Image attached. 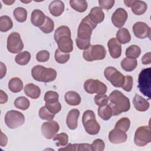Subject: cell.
Instances as JSON below:
<instances>
[{
    "mask_svg": "<svg viewBox=\"0 0 151 151\" xmlns=\"http://www.w3.org/2000/svg\"><path fill=\"white\" fill-rule=\"evenodd\" d=\"M93 151L92 145L88 143H77V151Z\"/></svg>",
    "mask_w": 151,
    "mask_h": 151,
    "instance_id": "cell-50",
    "label": "cell"
},
{
    "mask_svg": "<svg viewBox=\"0 0 151 151\" xmlns=\"http://www.w3.org/2000/svg\"><path fill=\"white\" fill-rule=\"evenodd\" d=\"M50 52L47 50H41L37 52L36 59L39 62H46L49 60Z\"/></svg>",
    "mask_w": 151,
    "mask_h": 151,
    "instance_id": "cell-47",
    "label": "cell"
},
{
    "mask_svg": "<svg viewBox=\"0 0 151 151\" xmlns=\"http://www.w3.org/2000/svg\"><path fill=\"white\" fill-rule=\"evenodd\" d=\"M59 98L58 94L54 91H48L44 96V101L45 103H52L58 101Z\"/></svg>",
    "mask_w": 151,
    "mask_h": 151,
    "instance_id": "cell-42",
    "label": "cell"
},
{
    "mask_svg": "<svg viewBox=\"0 0 151 151\" xmlns=\"http://www.w3.org/2000/svg\"><path fill=\"white\" fill-rule=\"evenodd\" d=\"M46 16L44 13L40 9H34L31 15V23L35 27H40L44 24Z\"/></svg>",
    "mask_w": 151,
    "mask_h": 151,
    "instance_id": "cell-22",
    "label": "cell"
},
{
    "mask_svg": "<svg viewBox=\"0 0 151 151\" xmlns=\"http://www.w3.org/2000/svg\"><path fill=\"white\" fill-rule=\"evenodd\" d=\"M6 73V66L2 62H1V77H0L1 79H2L5 76Z\"/></svg>",
    "mask_w": 151,
    "mask_h": 151,
    "instance_id": "cell-54",
    "label": "cell"
},
{
    "mask_svg": "<svg viewBox=\"0 0 151 151\" xmlns=\"http://www.w3.org/2000/svg\"><path fill=\"white\" fill-rule=\"evenodd\" d=\"M88 16L90 19L96 24L103 22L105 17L102 9L99 6L92 8Z\"/></svg>",
    "mask_w": 151,
    "mask_h": 151,
    "instance_id": "cell-21",
    "label": "cell"
},
{
    "mask_svg": "<svg viewBox=\"0 0 151 151\" xmlns=\"http://www.w3.org/2000/svg\"><path fill=\"white\" fill-rule=\"evenodd\" d=\"M128 17L126 11L122 8H117L111 16V22L117 28H122L125 24Z\"/></svg>",
    "mask_w": 151,
    "mask_h": 151,
    "instance_id": "cell-14",
    "label": "cell"
},
{
    "mask_svg": "<svg viewBox=\"0 0 151 151\" xmlns=\"http://www.w3.org/2000/svg\"><path fill=\"white\" fill-rule=\"evenodd\" d=\"M13 15L17 21L24 22L27 18V11L22 7H17L14 10Z\"/></svg>",
    "mask_w": 151,
    "mask_h": 151,
    "instance_id": "cell-36",
    "label": "cell"
},
{
    "mask_svg": "<svg viewBox=\"0 0 151 151\" xmlns=\"http://www.w3.org/2000/svg\"><path fill=\"white\" fill-rule=\"evenodd\" d=\"M4 3H5V4H6L7 5H12L13 3L15 2V1H2Z\"/></svg>",
    "mask_w": 151,
    "mask_h": 151,
    "instance_id": "cell-56",
    "label": "cell"
},
{
    "mask_svg": "<svg viewBox=\"0 0 151 151\" xmlns=\"http://www.w3.org/2000/svg\"><path fill=\"white\" fill-rule=\"evenodd\" d=\"M70 6L75 11L79 12H84L87 9V2L86 1L83 0H70Z\"/></svg>",
    "mask_w": 151,
    "mask_h": 151,
    "instance_id": "cell-30",
    "label": "cell"
},
{
    "mask_svg": "<svg viewBox=\"0 0 151 151\" xmlns=\"http://www.w3.org/2000/svg\"><path fill=\"white\" fill-rule=\"evenodd\" d=\"M79 115V110L76 109H72L68 112L66 119V123L70 129L74 130L77 127Z\"/></svg>",
    "mask_w": 151,
    "mask_h": 151,
    "instance_id": "cell-18",
    "label": "cell"
},
{
    "mask_svg": "<svg viewBox=\"0 0 151 151\" xmlns=\"http://www.w3.org/2000/svg\"><path fill=\"white\" fill-rule=\"evenodd\" d=\"M55 61L60 64H64L70 59V55L69 53H65L61 51L58 48L55 51L54 55Z\"/></svg>",
    "mask_w": 151,
    "mask_h": 151,
    "instance_id": "cell-40",
    "label": "cell"
},
{
    "mask_svg": "<svg viewBox=\"0 0 151 151\" xmlns=\"http://www.w3.org/2000/svg\"><path fill=\"white\" fill-rule=\"evenodd\" d=\"M6 47L8 50L12 54L21 52L24 48V43L20 34L17 32H11L8 37Z\"/></svg>",
    "mask_w": 151,
    "mask_h": 151,
    "instance_id": "cell-11",
    "label": "cell"
},
{
    "mask_svg": "<svg viewBox=\"0 0 151 151\" xmlns=\"http://www.w3.org/2000/svg\"><path fill=\"white\" fill-rule=\"evenodd\" d=\"M109 98V105L113 111V116H117L122 112H126L130 108L129 98L119 90H113L110 94Z\"/></svg>",
    "mask_w": 151,
    "mask_h": 151,
    "instance_id": "cell-1",
    "label": "cell"
},
{
    "mask_svg": "<svg viewBox=\"0 0 151 151\" xmlns=\"http://www.w3.org/2000/svg\"><path fill=\"white\" fill-rule=\"evenodd\" d=\"M97 24L94 23L87 15L85 17L78 25L77 37L80 38H90L93 30Z\"/></svg>",
    "mask_w": 151,
    "mask_h": 151,
    "instance_id": "cell-9",
    "label": "cell"
},
{
    "mask_svg": "<svg viewBox=\"0 0 151 151\" xmlns=\"http://www.w3.org/2000/svg\"><path fill=\"white\" fill-rule=\"evenodd\" d=\"M116 39L121 44L129 42L131 40V35L129 31L126 28H120L117 31Z\"/></svg>",
    "mask_w": 151,
    "mask_h": 151,
    "instance_id": "cell-26",
    "label": "cell"
},
{
    "mask_svg": "<svg viewBox=\"0 0 151 151\" xmlns=\"http://www.w3.org/2000/svg\"><path fill=\"white\" fill-rule=\"evenodd\" d=\"M133 31L134 35L139 38H150V28L144 22L139 21L133 25Z\"/></svg>",
    "mask_w": 151,
    "mask_h": 151,
    "instance_id": "cell-13",
    "label": "cell"
},
{
    "mask_svg": "<svg viewBox=\"0 0 151 151\" xmlns=\"http://www.w3.org/2000/svg\"><path fill=\"white\" fill-rule=\"evenodd\" d=\"M54 141L56 142V145L58 146H65L68 144V136L65 133L56 134L52 138Z\"/></svg>",
    "mask_w": 151,
    "mask_h": 151,
    "instance_id": "cell-38",
    "label": "cell"
},
{
    "mask_svg": "<svg viewBox=\"0 0 151 151\" xmlns=\"http://www.w3.org/2000/svg\"><path fill=\"white\" fill-rule=\"evenodd\" d=\"M98 115L104 120H109L113 116V111L109 104H106L98 108Z\"/></svg>",
    "mask_w": 151,
    "mask_h": 151,
    "instance_id": "cell-29",
    "label": "cell"
},
{
    "mask_svg": "<svg viewBox=\"0 0 151 151\" xmlns=\"http://www.w3.org/2000/svg\"><path fill=\"white\" fill-rule=\"evenodd\" d=\"M114 0H99V4L101 8L109 10L110 9L114 4Z\"/></svg>",
    "mask_w": 151,
    "mask_h": 151,
    "instance_id": "cell-49",
    "label": "cell"
},
{
    "mask_svg": "<svg viewBox=\"0 0 151 151\" xmlns=\"http://www.w3.org/2000/svg\"><path fill=\"white\" fill-rule=\"evenodd\" d=\"M5 123L10 129H17L25 122V117L24 114L17 110H9L6 112L5 116Z\"/></svg>",
    "mask_w": 151,
    "mask_h": 151,
    "instance_id": "cell-6",
    "label": "cell"
},
{
    "mask_svg": "<svg viewBox=\"0 0 151 151\" xmlns=\"http://www.w3.org/2000/svg\"><path fill=\"white\" fill-rule=\"evenodd\" d=\"M85 91L90 94H104L107 92V86L99 80L88 79L84 83Z\"/></svg>",
    "mask_w": 151,
    "mask_h": 151,
    "instance_id": "cell-10",
    "label": "cell"
},
{
    "mask_svg": "<svg viewBox=\"0 0 151 151\" xmlns=\"http://www.w3.org/2000/svg\"><path fill=\"white\" fill-rule=\"evenodd\" d=\"M31 54L27 51L19 52L15 58V62L21 65H27L31 60Z\"/></svg>",
    "mask_w": 151,
    "mask_h": 151,
    "instance_id": "cell-33",
    "label": "cell"
},
{
    "mask_svg": "<svg viewBox=\"0 0 151 151\" xmlns=\"http://www.w3.org/2000/svg\"><path fill=\"white\" fill-rule=\"evenodd\" d=\"M31 75L32 78L37 81L49 83L55 80L57 77V71L53 68L37 65L32 67Z\"/></svg>",
    "mask_w": 151,
    "mask_h": 151,
    "instance_id": "cell-2",
    "label": "cell"
},
{
    "mask_svg": "<svg viewBox=\"0 0 151 151\" xmlns=\"http://www.w3.org/2000/svg\"><path fill=\"white\" fill-rule=\"evenodd\" d=\"M110 55L113 58H118L122 54V45L116 38H112L107 42Z\"/></svg>",
    "mask_w": 151,
    "mask_h": 151,
    "instance_id": "cell-16",
    "label": "cell"
},
{
    "mask_svg": "<svg viewBox=\"0 0 151 151\" xmlns=\"http://www.w3.org/2000/svg\"><path fill=\"white\" fill-rule=\"evenodd\" d=\"M8 97L6 93H5L3 90H0V103L4 104L5 103L8 101Z\"/></svg>",
    "mask_w": 151,
    "mask_h": 151,
    "instance_id": "cell-52",
    "label": "cell"
},
{
    "mask_svg": "<svg viewBox=\"0 0 151 151\" xmlns=\"http://www.w3.org/2000/svg\"><path fill=\"white\" fill-rule=\"evenodd\" d=\"M13 27V22L8 15H2L0 17V31L6 32Z\"/></svg>",
    "mask_w": 151,
    "mask_h": 151,
    "instance_id": "cell-31",
    "label": "cell"
},
{
    "mask_svg": "<svg viewBox=\"0 0 151 151\" xmlns=\"http://www.w3.org/2000/svg\"><path fill=\"white\" fill-rule=\"evenodd\" d=\"M8 142V138L5 134H4L2 132H1V146L4 147L6 145Z\"/></svg>",
    "mask_w": 151,
    "mask_h": 151,
    "instance_id": "cell-53",
    "label": "cell"
},
{
    "mask_svg": "<svg viewBox=\"0 0 151 151\" xmlns=\"http://www.w3.org/2000/svg\"><path fill=\"white\" fill-rule=\"evenodd\" d=\"M14 106L17 109L22 110H26L30 106V101L25 97L20 96L15 100Z\"/></svg>",
    "mask_w": 151,
    "mask_h": 151,
    "instance_id": "cell-34",
    "label": "cell"
},
{
    "mask_svg": "<svg viewBox=\"0 0 151 151\" xmlns=\"http://www.w3.org/2000/svg\"><path fill=\"white\" fill-rule=\"evenodd\" d=\"M94 102L99 107H101L107 104L109 100V97L106 94H97L94 98Z\"/></svg>",
    "mask_w": 151,
    "mask_h": 151,
    "instance_id": "cell-43",
    "label": "cell"
},
{
    "mask_svg": "<svg viewBox=\"0 0 151 151\" xmlns=\"http://www.w3.org/2000/svg\"><path fill=\"white\" fill-rule=\"evenodd\" d=\"M109 139L111 143L119 144L125 142L127 140V136L126 132L114 128L109 132Z\"/></svg>",
    "mask_w": 151,
    "mask_h": 151,
    "instance_id": "cell-15",
    "label": "cell"
},
{
    "mask_svg": "<svg viewBox=\"0 0 151 151\" xmlns=\"http://www.w3.org/2000/svg\"><path fill=\"white\" fill-rule=\"evenodd\" d=\"M64 4L59 0L52 1L48 6V9L51 14L54 17L60 16L64 11Z\"/></svg>",
    "mask_w": 151,
    "mask_h": 151,
    "instance_id": "cell-20",
    "label": "cell"
},
{
    "mask_svg": "<svg viewBox=\"0 0 151 151\" xmlns=\"http://www.w3.org/2000/svg\"><path fill=\"white\" fill-rule=\"evenodd\" d=\"M59 129L60 126L58 123L52 120L43 123L41 126L42 134L47 139H52Z\"/></svg>",
    "mask_w": 151,
    "mask_h": 151,
    "instance_id": "cell-12",
    "label": "cell"
},
{
    "mask_svg": "<svg viewBox=\"0 0 151 151\" xmlns=\"http://www.w3.org/2000/svg\"><path fill=\"white\" fill-rule=\"evenodd\" d=\"M82 123L88 134L95 135L99 133L100 130V126L96 119V115L93 111L87 110L83 113Z\"/></svg>",
    "mask_w": 151,
    "mask_h": 151,
    "instance_id": "cell-3",
    "label": "cell"
},
{
    "mask_svg": "<svg viewBox=\"0 0 151 151\" xmlns=\"http://www.w3.org/2000/svg\"><path fill=\"white\" fill-rule=\"evenodd\" d=\"M133 104L134 108L139 111H145L150 107L149 103L142 96L136 94L133 99Z\"/></svg>",
    "mask_w": 151,
    "mask_h": 151,
    "instance_id": "cell-19",
    "label": "cell"
},
{
    "mask_svg": "<svg viewBox=\"0 0 151 151\" xmlns=\"http://www.w3.org/2000/svg\"><path fill=\"white\" fill-rule=\"evenodd\" d=\"M134 142L136 145L143 147L151 142V130L148 126L139 127L134 133Z\"/></svg>",
    "mask_w": 151,
    "mask_h": 151,
    "instance_id": "cell-7",
    "label": "cell"
},
{
    "mask_svg": "<svg viewBox=\"0 0 151 151\" xmlns=\"http://www.w3.org/2000/svg\"><path fill=\"white\" fill-rule=\"evenodd\" d=\"M24 93L29 97L32 99H37L41 95L40 88L32 83H29L24 87Z\"/></svg>",
    "mask_w": 151,
    "mask_h": 151,
    "instance_id": "cell-23",
    "label": "cell"
},
{
    "mask_svg": "<svg viewBox=\"0 0 151 151\" xmlns=\"http://www.w3.org/2000/svg\"><path fill=\"white\" fill-rule=\"evenodd\" d=\"M45 106L51 113H52L54 114L60 112L61 109V105L58 101L57 102H55V103H45Z\"/></svg>",
    "mask_w": 151,
    "mask_h": 151,
    "instance_id": "cell-45",
    "label": "cell"
},
{
    "mask_svg": "<svg viewBox=\"0 0 151 151\" xmlns=\"http://www.w3.org/2000/svg\"><path fill=\"white\" fill-rule=\"evenodd\" d=\"M91 145L93 150L95 151H103L105 147V143L104 141L100 139L94 140Z\"/></svg>",
    "mask_w": 151,
    "mask_h": 151,
    "instance_id": "cell-48",
    "label": "cell"
},
{
    "mask_svg": "<svg viewBox=\"0 0 151 151\" xmlns=\"http://www.w3.org/2000/svg\"><path fill=\"white\" fill-rule=\"evenodd\" d=\"M133 77L130 76H126L124 77V81L122 86V88L127 92H129L132 90L133 87Z\"/></svg>",
    "mask_w": 151,
    "mask_h": 151,
    "instance_id": "cell-46",
    "label": "cell"
},
{
    "mask_svg": "<svg viewBox=\"0 0 151 151\" xmlns=\"http://www.w3.org/2000/svg\"><path fill=\"white\" fill-rule=\"evenodd\" d=\"M151 68L150 67L142 70L138 77V88L140 91L149 100L150 99Z\"/></svg>",
    "mask_w": 151,
    "mask_h": 151,
    "instance_id": "cell-4",
    "label": "cell"
},
{
    "mask_svg": "<svg viewBox=\"0 0 151 151\" xmlns=\"http://www.w3.org/2000/svg\"><path fill=\"white\" fill-rule=\"evenodd\" d=\"M130 126V120L127 117H122L115 124V128L124 132H127Z\"/></svg>",
    "mask_w": 151,
    "mask_h": 151,
    "instance_id": "cell-37",
    "label": "cell"
},
{
    "mask_svg": "<svg viewBox=\"0 0 151 151\" xmlns=\"http://www.w3.org/2000/svg\"><path fill=\"white\" fill-rule=\"evenodd\" d=\"M8 88L13 93H19L23 88V83L19 78L13 77L8 82Z\"/></svg>",
    "mask_w": 151,
    "mask_h": 151,
    "instance_id": "cell-27",
    "label": "cell"
},
{
    "mask_svg": "<svg viewBox=\"0 0 151 151\" xmlns=\"http://www.w3.org/2000/svg\"><path fill=\"white\" fill-rule=\"evenodd\" d=\"M21 2H23V3H29V2H30L31 1H27V2H25V1H21Z\"/></svg>",
    "mask_w": 151,
    "mask_h": 151,
    "instance_id": "cell-57",
    "label": "cell"
},
{
    "mask_svg": "<svg viewBox=\"0 0 151 151\" xmlns=\"http://www.w3.org/2000/svg\"><path fill=\"white\" fill-rule=\"evenodd\" d=\"M58 49L65 53H69L73 50V41L71 37L64 36L57 41Z\"/></svg>",
    "mask_w": 151,
    "mask_h": 151,
    "instance_id": "cell-17",
    "label": "cell"
},
{
    "mask_svg": "<svg viewBox=\"0 0 151 151\" xmlns=\"http://www.w3.org/2000/svg\"><path fill=\"white\" fill-rule=\"evenodd\" d=\"M76 45L80 50H86L90 45V38H80L77 37L76 39Z\"/></svg>",
    "mask_w": 151,
    "mask_h": 151,
    "instance_id": "cell-44",
    "label": "cell"
},
{
    "mask_svg": "<svg viewBox=\"0 0 151 151\" xmlns=\"http://www.w3.org/2000/svg\"><path fill=\"white\" fill-rule=\"evenodd\" d=\"M133 2V0L132 1H124V3L125 4L126 6H127V7H130L131 6V5Z\"/></svg>",
    "mask_w": 151,
    "mask_h": 151,
    "instance_id": "cell-55",
    "label": "cell"
},
{
    "mask_svg": "<svg viewBox=\"0 0 151 151\" xmlns=\"http://www.w3.org/2000/svg\"><path fill=\"white\" fill-rule=\"evenodd\" d=\"M38 115L41 119L48 121L52 120L55 117V114L51 113L45 106H42L40 109Z\"/></svg>",
    "mask_w": 151,
    "mask_h": 151,
    "instance_id": "cell-41",
    "label": "cell"
},
{
    "mask_svg": "<svg viewBox=\"0 0 151 151\" xmlns=\"http://www.w3.org/2000/svg\"><path fill=\"white\" fill-rule=\"evenodd\" d=\"M54 28V23L52 19L50 17H45V21L42 25L40 27V29L45 34H49L51 32Z\"/></svg>",
    "mask_w": 151,
    "mask_h": 151,
    "instance_id": "cell-39",
    "label": "cell"
},
{
    "mask_svg": "<svg viewBox=\"0 0 151 151\" xmlns=\"http://www.w3.org/2000/svg\"><path fill=\"white\" fill-rule=\"evenodd\" d=\"M65 102L71 106H77L81 102V97L74 91H68L64 95Z\"/></svg>",
    "mask_w": 151,
    "mask_h": 151,
    "instance_id": "cell-25",
    "label": "cell"
},
{
    "mask_svg": "<svg viewBox=\"0 0 151 151\" xmlns=\"http://www.w3.org/2000/svg\"><path fill=\"white\" fill-rule=\"evenodd\" d=\"M106 55V48L101 45H90L83 53V58L87 61L103 60Z\"/></svg>",
    "mask_w": 151,
    "mask_h": 151,
    "instance_id": "cell-5",
    "label": "cell"
},
{
    "mask_svg": "<svg viewBox=\"0 0 151 151\" xmlns=\"http://www.w3.org/2000/svg\"><path fill=\"white\" fill-rule=\"evenodd\" d=\"M122 68L126 71L130 72L134 70L137 65V61L136 59L124 58L120 63Z\"/></svg>",
    "mask_w": 151,
    "mask_h": 151,
    "instance_id": "cell-28",
    "label": "cell"
},
{
    "mask_svg": "<svg viewBox=\"0 0 151 151\" xmlns=\"http://www.w3.org/2000/svg\"><path fill=\"white\" fill-rule=\"evenodd\" d=\"M64 36L71 37V31L70 28L65 25H62L58 27L55 31L54 35V38L55 42H57L60 38Z\"/></svg>",
    "mask_w": 151,
    "mask_h": 151,
    "instance_id": "cell-32",
    "label": "cell"
},
{
    "mask_svg": "<svg viewBox=\"0 0 151 151\" xmlns=\"http://www.w3.org/2000/svg\"><path fill=\"white\" fill-rule=\"evenodd\" d=\"M142 63L144 65H147L151 63V53L150 52L146 53L142 58Z\"/></svg>",
    "mask_w": 151,
    "mask_h": 151,
    "instance_id": "cell-51",
    "label": "cell"
},
{
    "mask_svg": "<svg viewBox=\"0 0 151 151\" xmlns=\"http://www.w3.org/2000/svg\"><path fill=\"white\" fill-rule=\"evenodd\" d=\"M104 75L106 79L116 87H122L124 81V76L113 67H107L105 68Z\"/></svg>",
    "mask_w": 151,
    "mask_h": 151,
    "instance_id": "cell-8",
    "label": "cell"
},
{
    "mask_svg": "<svg viewBox=\"0 0 151 151\" xmlns=\"http://www.w3.org/2000/svg\"><path fill=\"white\" fill-rule=\"evenodd\" d=\"M141 53L140 48L136 45H132L127 47L126 50V56L127 58L136 59L137 58Z\"/></svg>",
    "mask_w": 151,
    "mask_h": 151,
    "instance_id": "cell-35",
    "label": "cell"
},
{
    "mask_svg": "<svg viewBox=\"0 0 151 151\" xmlns=\"http://www.w3.org/2000/svg\"><path fill=\"white\" fill-rule=\"evenodd\" d=\"M130 7L133 14L137 15H143L146 12L147 9V4L143 1L139 0H133Z\"/></svg>",
    "mask_w": 151,
    "mask_h": 151,
    "instance_id": "cell-24",
    "label": "cell"
}]
</instances>
